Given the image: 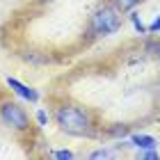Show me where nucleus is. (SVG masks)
Wrapping results in <instances>:
<instances>
[{"mask_svg": "<svg viewBox=\"0 0 160 160\" xmlns=\"http://www.w3.org/2000/svg\"><path fill=\"white\" fill-rule=\"evenodd\" d=\"M156 53H158V60H160V46H158V50H156Z\"/></svg>", "mask_w": 160, "mask_h": 160, "instance_id": "13", "label": "nucleus"}, {"mask_svg": "<svg viewBox=\"0 0 160 160\" xmlns=\"http://www.w3.org/2000/svg\"><path fill=\"white\" fill-rule=\"evenodd\" d=\"M0 121H2V126L18 130V133L30 128V114L25 112V108L21 103H16V101H9V98L0 101Z\"/></svg>", "mask_w": 160, "mask_h": 160, "instance_id": "3", "label": "nucleus"}, {"mask_svg": "<svg viewBox=\"0 0 160 160\" xmlns=\"http://www.w3.org/2000/svg\"><path fill=\"white\" fill-rule=\"evenodd\" d=\"M140 158H144V160H158L160 156H158V151H156V149H142Z\"/></svg>", "mask_w": 160, "mask_h": 160, "instance_id": "11", "label": "nucleus"}, {"mask_svg": "<svg viewBox=\"0 0 160 160\" xmlns=\"http://www.w3.org/2000/svg\"><path fill=\"white\" fill-rule=\"evenodd\" d=\"M142 2H144V0H112V5L117 7L119 12H123V14H126V12H133L135 7L142 5Z\"/></svg>", "mask_w": 160, "mask_h": 160, "instance_id": "6", "label": "nucleus"}, {"mask_svg": "<svg viewBox=\"0 0 160 160\" xmlns=\"http://www.w3.org/2000/svg\"><path fill=\"white\" fill-rule=\"evenodd\" d=\"M130 147H135V149H156L158 147V142H156V137H151V135H144V133H135V135H130Z\"/></svg>", "mask_w": 160, "mask_h": 160, "instance_id": "5", "label": "nucleus"}, {"mask_svg": "<svg viewBox=\"0 0 160 160\" xmlns=\"http://www.w3.org/2000/svg\"><path fill=\"white\" fill-rule=\"evenodd\" d=\"M34 2H48V0H34Z\"/></svg>", "mask_w": 160, "mask_h": 160, "instance_id": "14", "label": "nucleus"}, {"mask_svg": "<svg viewBox=\"0 0 160 160\" xmlns=\"http://www.w3.org/2000/svg\"><path fill=\"white\" fill-rule=\"evenodd\" d=\"M147 32H149V34H156V32H160V16H156V18H153V23H151V25L147 28Z\"/></svg>", "mask_w": 160, "mask_h": 160, "instance_id": "12", "label": "nucleus"}, {"mask_svg": "<svg viewBox=\"0 0 160 160\" xmlns=\"http://www.w3.org/2000/svg\"><path fill=\"white\" fill-rule=\"evenodd\" d=\"M34 119H37V123H39V126H48V112L43 110V108H39V110H37Z\"/></svg>", "mask_w": 160, "mask_h": 160, "instance_id": "9", "label": "nucleus"}, {"mask_svg": "<svg viewBox=\"0 0 160 160\" xmlns=\"http://www.w3.org/2000/svg\"><path fill=\"white\" fill-rule=\"evenodd\" d=\"M53 158L55 160H73V151H69V149H60V151H53Z\"/></svg>", "mask_w": 160, "mask_h": 160, "instance_id": "8", "label": "nucleus"}, {"mask_svg": "<svg viewBox=\"0 0 160 160\" xmlns=\"http://www.w3.org/2000/svg\"><path fill=\"white\" fill-rule=\"evenodd\" d=\"M128 18H130V23H133V28H135V30L140 32V34H149V32H147V25H144V23H142V18H140V14L130 12V16H128Z\"/></svg>", "mask_w": 160, "mask_h": 160, "instance_id": "7", "label": "nucleus"}, {"mask_svg": "<svg viewBox=\"0 0 160 160\" xmlns=\"http://www.w3.org/2000/svg\"><path fill=\"white\" fill-rule=\"evenodd\" d=\"M114 156V151H108V149H98V151H94V153L89 156L92 160H101V158H112Z\"/></svg>", "mask_w": 160, "mask_h": 160, "instance_id": "10", "label": "nucleus"}, {"mask_svg": "<svg viewBox=\"0 0 160 160\" xmlns=\"http://www.w3.org/2000/svg\"><path fill=\"white\" fill-rule=\"evenodd\" d=\"M121 21H123V12H119L112 2H105L96 7L89 16V32L94 37H108L121 28Z\"/></svg>", "mask_w": 160, "mask_h": 160, "instance_id": "2", "label": "nucleus"}, {"mask_svg": "<svg viewBox=\"0 0 160 160\" xmlns=\"http://www.w3.org/2000/svg\"><path fill=\"white\" fill-rule=\"evenodd\" d=\"M55 123L62 133L71 137H94L96 128H94V119L89 110L76 103H62L55 110Z\"/></svg>", "mask_w": 160, "mask_h": 160, "instance_id": "1", "label": "nucleus"}, {"mask_svg": "<svg viewBox=\"0 0 160 160\" xmlns=\"http://www.w3.org/2000/svg\"><path fill=\"white\" fill-rule=\"evenodd\" d=\"M7 87L16 94V96H21L23 101H30V103H39V92L34 89V87H28V85H23L21 80H16V78H12V76H7Z\"/></svg>", "mask_w": 160, "mask_h": 160, "instance_id": "4", "label": "nucleus"}]
</instances>
